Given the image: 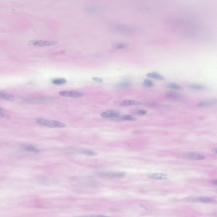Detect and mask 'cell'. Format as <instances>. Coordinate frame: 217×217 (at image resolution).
<instances>
[{
  "label": "cell",
  "instance_id": "cell-1",
  "mask_svg": "<svg viewBox=\"0 0 217 217\" xmlns=\"http://www.w3.org/2000/svg\"><path fill=\"white\" fill-rule=\"evenodd\" d=\"M37 124L42 126H47L52 128H64L66 126V124L64 123L45 118L38 119L37 120Z\"/></svg>",
  "mask_w": 217,
  "mask_h": 217
},
{
  "label": "cell",
  "instance_id": "cell-2",
  "mask_svg": "<svg viewBox=\"0 0 217 217\" xmlns=\"http://www.w3.org/2000/svg\"><path fill=\"white\" fill-rule=\"evenodd\" d=\"M28 44L31 46L38 47L49 46L57 45L56 41H42V40H32L29 41Z\"/></svg>",
  "mask_w": 217,
  "mask_h": 217
},
{
  "label": "cell",
  "instance_id": "cell-3",
  "mask_svg": "<svg viewBox=\"0 0 217 217\" xmlns=\"http://www.w3.org/2000/svg\"><path fill=\"white\" fill-rule=\"evenodd\" d=\"M184 158L192 160H200L206 158V157L202 154L195 152L187 153L184 155Z\"/></svg>",
  "mask_w": 217,
  "mask_h": 217
},
{
  "label": "cell",
  "instance_id": "cell-4",
  "mask_svg": "<svg viewBox=\"0 0 217 217\" xmlns=\"http://www.w3.org/2000/svg\"><path fill=\"white\" fill-rule=\"evenodd\" d=\"M59 95L64 97L70 98H79L84 96V93L77 91H62L59 93Z\"/></svg>",
  "mask_w": 217,
  "mask_h": 217
},
{
  "label": "cell",
  "instance_id": "cell-5",
  "mask_svg": "<svg viewBox=\"0 0 217 217\" xmlns=\"http://www.w3.org/2000/svg\"><path fill=\"white\" fill-rule=\"evenodd\" d=\"M27 102L31 103H38L44 102L50 100V98L47 97L42 96H30L26 97L25 99Z\"/></svg>",
  "mask_w": 217,
  "mask_h": 217
},
{
  "label": "cell",
  "instance_id": "cell-6",
  "mask_svg": "<svg viewBox=\"0 0 217 217\" xmlns=\"http://www.w3.org/2000/svg\"><path fill=\"white\" fill-rule=\"evenodd\" d=\"M100 176L107 178H119L125 176L126 173L123 172H107L100 174Z\"/></svg>",
  "mask_w": 217,
  "mask_h": 217
},
{
  "label": "cell",
  "instance_id": "cell-7",
  "mask_svg": "<svg viewBox=\"0 0 217 217\" xmlns=\"http://www.w3.org/2000/svg\"><path fill=\"white\" fill-rule=\"evenodd\" d=\"M119 115V112L116 110H108L102 113L101 115V116L102 117L105 118H118Z\"/></svg>",
  "mask_w": 217,
  "mask_h": 217
},
{
  "label": "cell",
  "instance_id": "cell-8",
  "mask_svg": "<svg viewBox=\"0 0 217 217\" xmlns=\"http://www.w3.org/2000/svg\"><path fill=\"white\" fill-rule=\"evenodd\" d=\"M148 176L149 178L155 180H165L168 179V176L166 174L162 173L150 174Z\"/></svg>",
  "mask_w": 217,
  "mask_h": 217
},
{
  "label": "cell",
  "instance_id": "cell-9",
  "mask_svg": "<svg viewBox=\"0 0 217 217\" xmlns=\"http://www.w3.org/2000/svg\"><path fill=\"white\" fill-rule=\"evenodd\" d=\"M122 105L125 106H141L143 105V103L135 100L126 99L123 101Z\"/></svg>",
  "mask_w": 217,
  "mask_h": 217
},
{
  "label": "cell",
  "instance_id": "cell-10",
  "mask_svg": "<svg viewBox=\"0 0 217 217\" xmlns=\"http://www.w3.org/2000/svg\"><path fill=\"white\" fill-rule=\"evenodd\" d=\"M216 100H210V101H202L198 103V106L199 107H207L216 105Z\"/></svg>",
  "mask_w": 217,
  "mask_h": 217
},
{
  "label": "cell",
  "instance_id": "cell-11",
  "mask_svg": "<svg viewBox=\"0 0 217 217\" xmlns=\"http://www.w3.org/2000/svg\"><path fill=\"white\" fill-rule=\"evenodd\" d=\"M110 28L112 30L121 32H129L131 31L130 28L126 26L120 25H112Z\"/></svg>",
  "mask_w": 217,
  "mask_h": 217
},
{
  "label": "cell",
  "instance_id": "cell-12",
  "mask_svg": "<svg viewBox=\"0 0 217 217\" xmlns=\"http://www.w3.org/2000/svg\"><path fill=\"white\" fill-rule=\"evenodd\" d=\"M165 97L169 99L178 100L181 99L183 96L181 94L178 93L170 92V93H167L165 94Z\"/></svg>",
  "mask_w": 217,
  "mask_h": 217
},
{
  "label": "cell",
  "instance_id": "cell-13",
  "mask_svg": "<svg viewBox=\"0 0 217 217\" xmlns=\"http://www.w3.org/2000/svg\"><path fill=\"white\" fill-rule=\"evenodd\" d=\"M146 76L147 77L153 78V79H156V80H163L165 79V78L163 75L156 72L149 73L146 74Z\"/></svg>",
  "mask_w": 217,
  "mask_h": 217
},
{
  "label": "cell",
  "instance_id": "cell-14",
  "mask_svg": "<svg viewBox=\"0 0 217 217\" xmlns=\"http://www.w3.org/2000/svg\"><path fill=\"white\" fill-rule=\"evenodd\" d=\"M0 99L13 101L15 100V98L12 95L8 94V93L0 92Z\"/></svg>",
  "mask_w": 217,
  "mask_h": 217
},
{
  "label": "cell",
  "instance_id": "cell-15",
  "mask_svg": "<svg viewBox=\"0 0 217 217\" xmlns=\"http://www.w3.org/2000/svg\"><path fill=\"white\" fill-rule=\"evenodd\" d=\"M22 148L27 152H35V153L40 152V150L38 148L31 145H25L22 147Z\"/></svg>",
  "mask_w": 217,
  "mask_h": 217
},
{
  "label": "cell",
  "instance_id": "cell-16",
  "mask_svg": "<svg viewBox=\"0 0 217 217\" xmlns=\"http://www.w3.org/2000/svg\"><path fill=\"white\" fill-rule=\"evenodd\" d=\"M197 201L205 203H213L216 202V200L215 199L204 197H199L197 199Z\"/></svg>",
  "mask_w": 217,
  "mask_h": 217
},
{
  "label": "cell",
  "instance_id": "cell-17",
  "mask_svg": "<svg viewBox=\"0 0 217 217\" xmlns=\"http://www.w3.org/2000/svg\"><path fill=\"white\" fill-rule=\"evenodd\" d=\"M131 86V83L128 81H122L117 85V87L119 88H127Z\"/></svg>",
  "mask_w": 217,
  "mask_h": 217
},
{
  "label": "cell",
  "instance_id": "cell-18",
  "mask_svg": "<svg viewBox=\"0 0 217 217\" xmlns=\"http://www.w3.org/2000/svg\"><path fill=\"white\" fill-rule=\"evenodd\" d=\"M189 87L190 89L194 90H203L205 89V86H203L202 84H191L189 85Z\"/></svg>",
  "mask_w": 217,
  "mask_h": 217
},
{
  "label": "cell",
  "instance_id": "cell-19",
  "mask_svg": "<svg viewBox=\"0 0 217 217\" xmlns=\"http://www.w3.org/2000/svg\"><path fill=\"white\" fill-rule=\"evenodd\" d=\"M52 83L55 85H62L66 83V80L64 78H56L53 79Z\"/></svg>",
  "mask_w": 217,
  "mask_h": 217
},
{
  "label": "cell",
  "instance_id": "cell-20",
  "mask_svg": "<svg viewBox=\"0 0 217 217\" xmlns=\"http://www.w3.org/2000/svg\"><path fill=\"white\" fill-rule=\"evenodd\" d=\"M167 87L170 89L175 90H181L182 89V87L180 85L175 83H170L168 84L167 85Z\"/></svg>",
  "mask_w": 217,
  "mask_h": 217
},
{
  "label": "cell",
  "instance_id": "cell-21",
  "mask_svg": "<svg viewBox=\"0 0 217 217\" xmlns=\"http://www.w3.org/2000/svg\"><path fill=\"white\" fill-rule=\"evenodd\" d=\"M80 153L83 155L90 156H95L97 155V153L94 151H90V150H83L80 152Z\"/></svg>",
  "mask_w": 217,
  "mask_h": 217
},
{
  "label": "cell",
  "instance_id": "cell-22",
  "mask_svg": "<svg viewBox=\"0 0 217 217\" xmlns=\"http://www.w3.org/2000/svg\"><path fill=\"white\" fill-rule=\"evenodd\" d=\"M121 119L122 120H128V121H134L136 120V118L130 115H124L121 117Z\"/></svg>",
  "mask_w": 217,
  "mask_h": 217
},
{
  "label": "cell",
  "instance_id": "cell-23",
  "mask_svg": "<svg viewBox=\"0 0 217 217\" xmlns=\"http://www.w3.org/2000/svg\"><path fill=\"white\" fill-rule=\"evenodd\" d=\"M143 85L145 87H152L154 86V83L151 80L147 79L143 81Z\"/></svg>",
  "mask_w": 217,
  "mask_h": 217
},
{
  "label": "cell",
  "instance_id": "cell-24",
  "mask_svg": "<svg viewBox=\"0 0 217 217\" xmlns=\"http://www.w3.org/2000/svg\"><path fill=\"white\" fill-rule=\"evenodd\" d=\"M115 47L118 49H124L127 47V46L126 44H123V43H119L116 44Z\"/></svg>",
  "mask_w": 217,
  "mask_h": 217
},
{
  "label": "cell",
  "instance_id": "cell-25",
  "mask_svg": "<svg viewBox=\"0 0 217 217\" xmlns=\"http://www.w3.org/2000/svg\"><path fill=\"white\" fill-rule=\"evenodd\" d=\"M136 113L141 115H144L147 113V111L145 110H139L136 111Z\"/></svg>",
  "mask_w": 217,
  "mask_h": 217
},
{
  "label": "cell",
  "instance_id": "cell-26",
  "mask_svg": "<svg viewBox=\"0 0 217 217\" xmlns=\"http://www.w3.org/2000/svg\"><path fill=\"white\" fill-rule=\"evenodd\" d=\"M6 115L5 110L2 108L0 107V116L4 117Z\"/></svg>",
  "mask_w": 217,
  "mask_h": 217
},
{
  "label": "cell",
  "instance_id": "cell-27",
  "mask_svg": "<svg viewBox=\"0 0 217 217\" xmlns=\"http://www.w3.org/2000/svg\"><path fill=\"white\" fill-rule=\"evenodd\" d=\"M93 79L94 81H96V82H102L103 81L102 79L101 78L93 77Z\"/></svg>",
  "mask_w": 217,
  "mask_h": 217
},
{
  "label": "cell",
  "instance_id": "cell-28",
  "mask_svg": "<svg viewBox=\"0 0 217 217\" xmlns=\"http://www.w3.org/2000/svg\"><path fill=\"white\" fill-rule=\"evenodd\" d=\"M92 217H110L105 215H92Z\"/></svg>",
  "mask_w": 217,
  "mask_h": 217
},
{
  "label": "cell",
  "instance_id": "cell-29",
  "mask_svg": "<svg viewBox=\"0 0 217 217\" xmlns=\"http://www.w3.org/2000/svg\"><path fill=\"white\" fill-rule=\"evenodd\" d=\"M211 182H212V183H213V184H214V185H217V181L216 179H213V180L211 181Z\"/></svg>",
  "mask_w": 217,
  "mask_h": 217
},
{
  "label": "cell",
  "instance_id": "cell-30",
  "mask_svg": "<svg viewBox=\"0 0 217 217\" xmlns=\"http://www.w3.org/2000/svg\"><path fill=\"white\" fill-rule=\"evenodd\" d=\"M212 152H213L214 154H216L217 152V150L216 148H215V149H213L212 150Z\"/></svg>",
  "mask_w": 217,
  "mask_h": 217
}]
</instances>
